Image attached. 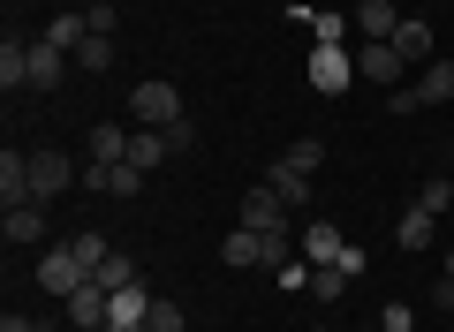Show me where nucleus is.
<instances>
[{
  "label": "nucleus",
  "mask_w": 454,
  "mask_h": 332,
  "mask_svg": "<svg viewBox=\"0 0 454 332\" xmlns=\"http://www.w3.org/2000/svg\"><path fill=\"white\" fill-rule=\"evenodd\" d=\"M129 121H137V128H175V121H182V91H175L167 76L137 83V98H129Z\"/></svg>",
  "instance_id": "1"
},
{
  "label": "nucleus",
  "mask_w": 454,
  "mask_h": 332,
  "mask_svg": "<svg viewBox=\"0 0 454 332\" xmlns=\"http://www.w3.org/2000/svg\"><path fill=\"white\" fill-rule=\"evenodd\" d=\"M348 83H356V46H310V91L340 98Z\"/></svg>",
  "instance_id": "2"
},
{
  "label": "nucleus",
  "mask_w": 454,
  "mask_h": 332,
  "mask_svg": "<svg viewBox=\"0 0 454 332\" xmlns=\"http://www.w3.org/2000/svg\"><path fill=\"white\" fill-rule=\"evenodd\" d=\"M91 280V272H83V257L68 250V242H46V250H38V287H46V295H76V287Z\"/></svg>",
  "instance_id": "3"
},
{
  "label": "nucleus",
  "mask_w": 454,
  "mask_h": 332,
  "mask_svg": "<svg viewBox=\"0 0 454 332\" xmlns=\"http://www.w3.org/2000/svg\"><path fill=\"white\" fill-rule=\"evenodd\" d=\"M356 83H379V91H402V83H409V61L387 46V38H364V46H356Z\"/></svg>",
  "instance_id": "4"
},
{
  "label": "nucleus",
  "mask_w": 454,
  "mask_h": 332,
  "mask_svg": "<svg viewBox=\"0 0 454 332\" xmlns=\"http://www.w3.org/2000/svg\"><path fill=\"white\" fill-rule=\"evenodd\" d=\"M68 181H83V166L68 151H31V205H53Z\"/></svg>",
  "instance_id": "5"
},
{
  "label": "nucleus",
  "mask_w": 454,
  "mask_h": 332,
  "mask_svg": "<svg viewBox=\"0 0 454 332\" xmlns=\"http://www.w3.org/2000/svg\"><path fill=\"white\" fill-rule=\"evenodd\" d=\"M295 220V205H288V197H280L273 189V181H250V197H243V227H258V235H280V227H288Z\"/></svg>",
  "instance_id": "6"
},
{
  "label": "nucleus",
  "mask_w": 454,
  "mask_h": 332,
  "mask_svg": "<svg viewBox=\"0 0 454 332\" xmlns=\"http://www.w3.org/2000/svg\"><path fill=\"white\" fill-rule=\"evenodd\" d=\"M295 250H303V265L318 272V265H340V257H348V235H340L333 220H310L303 235H295Z\"/></svg>",
  "instance_id": "7"
},
{
  "label": "nucleus",
  "mask_w": 454,
  "mask_h": 332,
  "mask_svg": "<svg viewBox=\"0 0 454 332\" xmlns=\"http://www.w3.org/2000/svg\"><path fill=\"white\" fill-rule=\"evenodd\" d=\"M61 310H68V325H76V332H106L114 325V317H106V287H98V280H83Z\"/></svg>",
  "instance_id": "8"
},
{
  "label": "nucleus",
  "mask_w": 454,
  "mask_h": 332,
  "mask_svg": "<svg viewBox=\"0 0 454 332\" xmlns=\"http://www.w3.org/2000/svg\"><path fill=\"white\" fill-rule=\"evenodd\" d=\"M83 189H98V197H137V189H145V166H129V158H121V166H91V158H83Z\"/></svg>",
  "instance_id": "9"
},
{
  "label": "nucleus",
  "mask_w": 454,
  "mask_h": 332,
  "mask_svg": "<svg viewBox=\"0 0 454 332\" xmlns=\"http://www.w3.org/2000/svg\"><path fill=\"white\" fill-rule=\"evenodd\" d=\"M0 235H8V250H46V205H16L0 220Z\"/></svg>",
  "instance_id": "10"
},
{
  "label": "nucleus",
  "mask_w": 454,
  "mask_h": 332,
  "mask_svg": "<svg viewBox=\"0 0 454 332\" xmlns=\"http://www.w3.org/2000/svg\"><path fill=\"white\" fill-rule=\"evenodd\" d=\"M0 91L16 98V91H31V38H0Z\"/></svg>",
  "instance_id": "11"
},
{
  "label": "nucleus",
  "mask_w": 454,
  "mask_h": 332,
  "mask_svg": "<svg viewBox=\"0 0 454 332\" xmlns=\"http://www.w3.org/2000/svg\"><path fill=\"white\" fill-rule=\"evenodd\" d=\"M152 302H160V295H152L145 280H137V287H114V295H106V317H114V325H145ZM114 325H106V332H114Z\"/></svg>",
  "instance_id": "12"
},
{
  "label": "nucleus",
  "mask_w": 454,
  "mask_h": 332,
  "mask_svg": "<svg viewBox=\"0 0 454 332\" xmlns=\"http://www.w3.org/2000/svg\"><path fill=\"white\" fill-rule=\"evenodd\" d=\"M0 205H31V151H0Z\"/></svg>",
  "instance_id": "13"
},
{
  "label": "nucleus",
  "mask_w": 454,
  "mask_h": 332,
  "mask_svg": "<svg viewBox=\"0 0 454 332\" xmlns=\"http://www.w3.org/2000/svg\"><path fill=\"white\" fill-rule=\"evenodd\" d=\"M387 46L402 53L409 68H417V61H439V46H432V23H424V16H402V31H394Z\"/></svg>",
  "instance_id": "14"
},
{
  "label": "nucleus",
  "mask_w": 454,
  "mask_h": 332,
  "mask_svg": "<svg viewBox=\"0 0 454 332\" xmlns=\"http://www.w3.org/2000/svg\"><path fill=\"white\" fill-rule=\"evenodd\" d=\"M409 91H417V106H454V53L447 61H424V76Z\"/></svg>",
  "instance_id": "15"
},
{
  "label": "nucleus",
  "mask_w": 454,
  "mask_h": 332,
  "mask_svg": "<svg viewBox=\"0 0 454 332\" xmlns=\"http://www.w3.org/2000/svg\"><path fill=\"white\" fill-rule=\"evenodd\" d=\"M83 158H91V166H121V158H129V128H121V121H98L91 143H83Z\"/></svg>",
  "instance_id": "16"
},
{
  "label": "nucleus",
  "mask_w": 454,
  "mask_h": 332,
  "mask_svg": "<svg viewBox=\"0 0 454 332\" xmlns=\"http://www.w3.org/2000/svg\"><path fill=\"white\" fill-rule=\"evenodd\" d=\"M348 23H356V38H394V31H402L394 0H356V8H348Z\"/></svg>",
  "instance_id": "17"
},
{
  "label": "nucleus",
  "mask_w": 454,
  "mask_h": 332,
  "mask_svg": "<svg viewBox=\"0 0 454 332\" xmlns=\"http://www.w3.org/2000/svg\"><path fill=\"white\" fill-rule=\"evenodd\" d=\"M220 265H235V272L265 265V235H258V227H235V235L220 242Z\"/></svg>",
  "instance_id": "18"
},
{
  "label": "nucleus",
  "mask_w": 454,
  "mask_h": 332,
  "mask_svg": "<svg viewBox=\"0 0 454 332\" xmlns=\"http://www.w3.org/2000/svg\"><path fill=\"white\" fill-rule=\"evenodd\" d=\"M167 158H175V143H167V128H129V166H167Z\"/></svg>",
  "instance_id": "19"
},
{
  "label": "nucleus",
  "mask_w": 454,
  "mask_h": 332,
  "mask_svg": "<svg viewBox=\"0 0 454 332\" xmlns=\"http://www.w3.org/2000/svg\"><path fill=\"white\" fill-rule=\"evenodd\" d=\"M432 235H439V212H424V205H409L402 220H394V242H402V250H432Z\"/></svg>",
  "instance_id": "20"
},
{
  "label": "nucleus",
  "mask_w": 454,
  "mask_h": 332,
  "mask_svg": "<svg viewBox=\"0 0 454 332\" xmlns=\"http://www.w3.org/2000/svg\"><path fill=\"white\" fill-rule=\"evenodd\" d=\"M61 76H68V53L38 38V46H31V91H61Z\"/></svg>",
  "instance_id": "21"
},
{
  "label": "nucleus",
  "mask_w": 454,
  "mask_h": 332,
  "mask_svg": "<svg viewBox=\"0 0 454 332\" xmlns=\"http://www.w3.org/2000/svg\"><path fill=\"white\" fill-rule=\"evenodd\" d=\"M265 181H273V189H280V197H288V205H295V212H303V205H310V174H295L288 158H273V166H265Z\"/></svg>",
  "instance_id": "22"
},
{
  "label": "nucleus",
  "mask_w": 454,
  "mask_h": 332,
  "mask_svg": "<svg viewBox=\"0 0 454 332\" xmlns=\"http://www.w3.org/2000/svg\"><path fill=\"white\" fill-rule=\"evenodd\" d=\"M83 38H91V31H83V16H68V8H61L53 23H46V46H61L68 61H76V46H83Z\"/></svg>",
  "instance_id": "23"
},
{
  "label": "nucleus",
  "mask_w": 454,
  "mask_h": 332,
  "mask_svg": "<svg viewBox=\"0 0 454 332\" xmlns=\"http://www.w3.org/2000/svg\"><path fill=\"white\" fill-rule=\"evenodd\" d=\"M310 31H318V46H348V31H356V23L333 16V8H310Z\"/></svg>",
  "instance_id": "24"
},
{
  "label": "nucleus",
  "mask_w": 454,
  "mask_h": 332,
  "mask_svg": "<svg viewBox=\"0 0 454 332\" xmlns=\"http://www.w3.org/2000/svg\"><path fill=\"white\" fill-rule=\"evenodd\" d=\"M280 158H288L295 174H318V166H325V143H318V136H295V143H288Z\"/></svg>",
  "instance_id": "25"
},
{
  "label": "nucleus",
  "mask_w": 454,
  "mask_h": 332,
  "mask_svg": "<svg viewBox=\"0 0 454 332\" xmlns=\"http://www.w3.org/2000/svg\"><path fill=\"white\" fill-rule=\"evenodd\" d=\"M91 280H98V287H106V295H114V287H137V257H121V250H114V257H106V265H98V272H91Z\"/></svg>",
  "instance_id": "26"
},
{
  "label": "nucleus",
  "mask_w": 454,
  "mask_h": 332,
  "mask_svg": "<svg viewBox=\"0 0 454 332\" xmlns=\"http://www.w3.org/2000/svg\"><path fill=\"white\" fill-rule=\"evenodd\" d=\"M76 68H83V76H106V68H114V38H83V46H76Z\"/></svg>",
  "instance_id": "27"
},
{
  "label": "nucleus",
  "mask_w": 454,
  "mask_h": 332,
  "mask_svg": "<svg viewBox=\"0 0 454 332\" xmlns=\"http://www.w3.org/2000/svg\"><path fill=\"white\" fill-rule=\"evenodd\" d=\"M68 250L83 257V272H98V265L114 257V250H106V235H91V227H76V235H68Z\"/></svg>",
  "instance_id": "28"
},
{
  "label": "nucleus",
  "mask_w": 454,
  "mask_h": 332,
  "mask_svg": "<svg viewBox=\"0 0 454 332\" xmlns=\"http://www.w3.org/2000/svg\"><path fill=\"white\" fill-rule=\"evenodd\" d=\"M417 205L447 220V205H454V174H432V181H424V189H417Z\"/></svg>",
  "instance_id": "29"
},
{
  "label": "nucleus",
  "mask_w": 454,
  "mask_h": 332,
  "mask_svg": "<svg viewBox=\"0 0 454 332\" xmlns=\"http://www.w3.org/2000/svg\"><path fill=\"white\" fill-rule=\"evenodd\" d=\"M145 325H152V332H190V317H182V302H167V295H160Z\"/></svg>",
  "instance_id": "30"
},
{
  "label": "nucleus",
  "mask_w": 454,
  "mask_h": 332,
  "mask_svg": "<svg viewBox=\"0 0 454 332\" xmlns=\"http://www.w3.org/2000/svg\"><path fill=\"white\" fill-rule=\"evenodd\" d=\"M379 332H417V302H387L379 310Z\"/></svg>",
  "instance_id": "31"
},
{
  "label": "nucleus",
  "mask_w": 454,
  "mask_h": 332,
  "mask_svg": "<svg viewBox=\"0 0 454 332\" xmlns=\"http://www.w3.org/2000/svg\"><path fill=\"white\" fill-rule=\"evenodd\" d=\"M114 23H121V16H114L106 0H91V8H83V31H91V38H114Z\"/></svg>",
  "instance_id": "32"
},
{
  "label": "nucleus",
  "mask_w": 454,
  "mask_h": 332,
  "mask_svg": "<svg viewBox=\"0 0 454 332\" xmlns=\"http://www.w3.org/2000/svg\"><path fill=\"white\" fill-rule=\"evenodd\" d=\"M167 143H175V158H182V151H197V121H190V113H182V121L167 128Z\"/></svg>",
  "instance_id": "33"
},
{
  "label": "nucleus",
  "mask_w": 454,
  "mask_h": 332,
  "mask_svg": "<svg viewBox=\"0 0 454 332\" xmlns=\"http://www.w3.org/2000/svg\"><path fill=\"white\" fill-rule=\"evenodd\" d=\"M0 332H53V325H38V317H23V310H8V317H0Z\"/></svg>",
  "instance_id": "34"
},
{
  "label": "nucleus",
  "mask_w": 454,
  "mask_h": 332,
  "mask_svg": "<svg viewBox=\"0 0 454 332\" xmlns=\"http://www.w3.org/2000/svg\"><path fill=\"white\" fill-rule=\"evenodd\" d=\"M432 302H439V317H454V280H447V287H432Z\"/></svg>",
  "instance_id": "35"
},
{
  "label": "nucleus",
  "mask_w": 454,
  "mask_h": 332,
  "mask_svg": "<svg viewBox=\"0 0 454 332\" xmlns=\"http://www.w3.org/2000/svg\"><path fill=\"white\" fill-rule=\"evenodd\" d=\"M114 332H152V325H114Z\"/></svg>",
  "instance_id": "36"
},
{
  "label": "nucleus",
  "mask_w": 454,
  "mask_h": 332,
  "mask_svg": "<svg viewBox=\"0 0 454 332\" xmlns=\"http://www.w3.org/2000/svg\"><path fill=\"white\" fill-rule=\"evenodd\" d=\"M447 280H454V250H447Z\"/></svg>",
  "instance_id": "37"
},
{
  "label": "nucleus",
  "mask_w": 454,
  "mask_h": 332,
  "mask_svg": "<svg viewBox=\"0 0 454 332\" xmlns=\"http://www.w3.org/2000/svg\"><path fill=\"white\" fill-rule=\"evenodd\" d=\"M447 166H454V136H447Z\"/></svg>",
  "instance_id": "38"
},
{
  "label": "nucleus",
  "mask_w": 454,
  "mask_h": 332,
  "mask_svg": "<svg viewBox=\"0 0 454 332\" xmlns=\"http://www.w3.org/2000/svg\"><path fill=\"white\" fill-rule=\"evenodd\" d=\"M318 332H325V325H318Z\"/></svg>",
  "instance_id": "39"
}]
</instances>
